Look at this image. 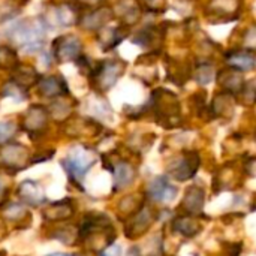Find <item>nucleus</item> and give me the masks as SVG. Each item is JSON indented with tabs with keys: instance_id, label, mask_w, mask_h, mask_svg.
<instances>
[{
	"instance_id": "nucleus-22",
	"label": "nucleus",
	"mask_w": 256,
	"mask_h": 256,
	"mask_svg": "<svg viewBox=\"0 0 256 256\" xmlns=\"http://www.w3.org/2000/svg\"><path fill=\"white\" fill-rule=\"evenodd\" d=\"M80 2L84 4H98V3H102L104 0H80Z\"/></svg>"
},
{
	"instance_id": "nucleus-1",
	"label": "nucleus",
	"mask_w": 256,
	"mask_h": 256,
	"mask_svg": "<svg viewBox=\"0 0 256 256\" xmlns=\"http://www.w3.org/2000/svg\"><path fill=\"white\" fill-rule=\"evenodd\" d=\"M45 22L40 20H24L9 28V39L26 52H38L44 46Z\"/></svg>"
},
{
	"instance_id": "nucleus-13",
	"label": "nucleus",
	"mask_w": 256,
	"mask_h": 256,
	"mask_svg": "<svg viewBox=\"0 0 256 256\" xmlns=\"http://www.w3.org/2000/svg\"><path fill=\"white\" fill-rule=\"evenodd\" d=\"M114 178H116V186L118 189L124 188L134 180V170L128 164H120L114 170Z\"/></svg>"
},
{
	"instance_id": "nucleus-17",
	"label": "nucleus",
	"mask_w": 256,
	"mask_h": 256,
	"mask_svg": "<svg viewBox=\"0 0 256 256\" xmlns=\"http://www.w3.org/2000/svg\"><path fill=\"white\" fill-rule=\"evenodd\" d=\"M14 81L20 86H22L24 88L28 86V84H33L36 81V72L30 68H24L20 70V74L14 78Z\"/></svg>"
},
{
	"instance_id": "nucleus-18",
	"label": "nucleus",
	"mask_w": 256,
	"mask_h": 256,
	"mask_svg": "<svg viewBox=\"0 0 256 256\" xmlns=\"http://www.w3.org/2000/svg\"><path fill=\"white\" fill-rule=\"evenodd\" d=\"M24 87L22 86H20V84H16L15 81H10V82H8L4 87H3V94L4 96H12V98H15L16 100H20V99H24L26 96H24Z\"/></svg>"
},
{
	"instance_id": "nucleus-2",
	"label": "nucleus",
	"mask_w": 256,
	"mask_h": 256,
	"mask_svg": "<svg viewBox=\"0 0 256 256\" xmlns=\"http://www.w3.org/2000/svg\"><path fill=\"white\" fill-rule=\"evenodd\" d=\"M93 164H94L93 154L82 147H74L69 152L68 158L63 160V166L66 168L68 174L74 180H81Z\"/></svg>"
},
{
	"instance_id": "nucleus-23",
	"label": "nucleus",
	"mask_w": 256,
	"mask_h": 256,
	"mask_svg": "<svg viewBox=\"0 0 256 256\" xmlns=\"http://www.w3.org/2000/svg\"><path fill=\"white\" fill-rule=\"evenodd\" d=\"M50 256H69V255H63V254H54V255H50Z\"/></svg>"
},
{
	"instance_id": "nucleus-16",
	"label": "nucleus",
	"mask_w": 256,
	"mask_h": 256,
	"mask_svg": "<svg viewBox=\"0 0 256 256\" xmlns=\"http://www.w3.org/2000/svg\"><path fill=\"white\" fill-rule=\"evenodd\" d=\"M15 64H16V56L14 50L8 46H0V68L8 69V68H14Z\"/></svg>"
},
{
	"instance_id": "nucleus-5",
	"label": "nucleus",
	"mask_w": 256,
	"mask_h": 256,
	"mask_svg": "<svg viewBox=\"0 0 256 256\" xmlns=\"http://www.w3.org/2000/svg\"><path fill=\"white\" fill-rule=\"evenodd\" d=\"M226 63L237 72H246V70H252L256 66V58L248 51H230L225 56Z\"/></svg>"
},
{
	"instance_id": "nucleus-3",
	"label": "nucleus",
	"mask_w": 256,
	"mask_h": 256,
	"mask_svg": "<svg viewBox=\"0 0 256 256\" xmlns=\"http://www.w3.org/2000/svg\"><path fill=\"white\" fill-rule=\"evenodd\" d=\"M124 68V63L120 60H110V62H100L96 68L92 69L90 75L94 80V82L102 88L108 90L116 84L118 76L122 75Z\"/></svg>"
},
{
	"instance_id": "nucleus-6",
	"label": "nucleus",
	"mask_w": 256,
	"mask_h": 256,
	"mask_svg": "<svg viewBox=\"0 0 256 256\" xmlns=\"http://www.w3.org/2000/svg\"><path fill=\"white\" fill-rule=\"evenodd\" d=\"M52 16H48L45 20V24L56 22V26H70L76 21V9L70 4H57L51 9Z\"/></svg>"
},
{
	"instance_id": "nucleus-14",
	"label": "nucleus",
	"mask_w": 256,
	"mask_h": 256,
	"mask_svg": "<svg viewBox=\"0 0 256 256\" xmlns=\"http://www.w3.org/2000/svg\"><path fill=\"white\" fill-rule=\"evenodd\" d=\"M3 156V160H6L8 164L10 165H16L18 162L24 160L27 158V152L24 147L15 144V146H10V147H6L2 153Z\"/></svg>"
},
{
	"instance_id": "nucleus-15",
	"label": "nucleus",
	"mask_w": 256,
	"mask_h": 256,
	"mask_svg": "<svg viewBox=\"0 0 256 256\" xmlns=\"http://www.w3.org/2000/svg\"><path fill=\"white\" fill-rule=\"evenodd\" d=\"M213 66L208 64V63H201L198 64L196 68V81L201 84V86H206L212 80H213Z\"/></svg>"
},
{
	"instance_id": "nucleus-12",
	"label": "nucleus",
	"mask_w": 256,
	"mask_h": 256,
	"mask_svg": "<svg viewBox=\"0 0 256 256\" xmlns=\"http://www.w3.org/2000/svg\"><path fill=\"white\" fill-rule=\"evenodd\" d=\"M124 36H126V34H123V28H122V27L105 28V30L99 34V42L102 44L104 50H111V48H114L116 45H118Z\"/></svg>"
},
{
	"instance_id": "nucleus-19",
	"label": "nucleus",
	"mask_w": 256,
	"mask_h": 256,
	"mask_svg": "<svg viewBox=\"0 0 256 256\" xmlns=\"http://www.w3.org/2000/svg\"><path fill=\"white\" fill-rule=\"evenodd\" d=\"M15 134V124L10 122H2L0 123V142L8 141Z\"/></svg>"
},
{
	"instance_id": "nucleus-4",
	"label": "nucleus",
	"mask_w": 256,
	"mask_h": 256,
	"mask_svg": "<svg viewBox=\"0 0 256 256\" xmlns=\"http://www.w3.org/2000/svg\"><path fill=\"white\" fill-rule=\"evenodd\" d=\"M81 40L76 36L66 34L60 36L54 42V57L58 62H69L76 60L81 56Z\"/></svg>"
},
{
	"instance_id": "nucleus-7",
	"label": "nucleus",
	"mask_w": 256,
	"mask_h": 256,
	"mask_svg": "<svg viewBox=\"0 0 256 256\" xmlns=\"http://www.w3.org/2000/svg\"><path fill=\"white\" fill-rule=\"evenodd\" d=\"M148 194H150V196H152L154 201L166 202V201L174 200V196H176V194H177V189H176L172 184H170L164 177H158V178L150 184Z\"/></svg>"
},
{
	"instance_id": "nucleus-21",
	"label": "nucleus",
	"mask_w": 256,
	"mask_h": 256,
	"mask_svg": "<svg viewBox=\"0 0 256 256\" xmlns=\"http://www.w3.org/2000/svg\"><path fill=\"white\" fill-rule=\"evenodd\" d=\"M162 2H164V0H146V3H147L148 9H152V10L159 9V6H160V3H162Z\"/></svg>"
},
{
	"instance_id": "nucleus-11",
	"label": "nucleus",
	"mask_w": 256,
	"mask_h": 256,
	"mask_svg": "<svg viewBox=\"0 0 256 256\" xmlns=\"http://www.w3.org/2000/svg\"><path fill=\"white\" fill-rule=\"evenodd\" d=\"M46 120V111L40 106H33L27 111V116L24 118V126L32 130H38L45 124Z\"/></svg>"
},
{
	"instance_id": "nucleus-10",
	"label": "nucleus",
	"mask_w": 256,
	"mask_h": 256,
	"mask_svg": "<svg viewBox=\"0 0 256 256\" xmlns=\"http://www.w3.org/2000/svg\"><path fill=\"white\" fill-rule=\"evenodd\" d=\"M20 195H21V198L26 202H28L32 206H38V204H40V202L45 201L44 194H42V189L38 186V183L30 182V180L21 183V186H20Z\"/></svg>"
},
{
	"instance_id": "nucleus-20",
	"label": "nucleus",
	"mask_w": 256,
	"mask_h": 256,
	"mask_svg": "<svg viewBox=\"0 0 256 256\" xmlns=\"http://www.w3.org/2000/svg\"><path fill=\"white\" fill-rule=\"evenodd\" d=\"M100 256H120V248L118 246H111Z\"/></svg>"
},
{
	"instance_id": "nucleus-8",
	"label": "nucleus",
	"mask_w": 256,
	"mask_h": 256,
	"mask_svg": "<svg viewBox=\"0 0 256 256\" xmlns=\"http://www.w3.org/2000/svg\"><path fill=\"white\" fill-rule=\"evenodd\" d=\"M39 92H40L42 96L52 98V96H60V94L66 93L68 87H66V82H64V80L62 76L52 75V76L44 78L39 82Z\"/></svg>"
},
{
	"instance_id": "nucleus-9",
	"label": "nucleus",
	"mask_w": 256,
	"mask_h": 256,
	"mask_svg": "<svg viewBox=\"0 0 256 256\" xmlns=\"http://www.w3.org/2000/svg\"><path fill=\"white\" fill-rule=\"evenodd\" d=\"M112 16V12L110 9H96V10H92L90 14H86L82 18H81V26L84 28H88V30H94V28H99L102 27L108 20H111Z\"/></svg>"
}]
</instances>
